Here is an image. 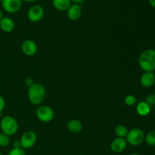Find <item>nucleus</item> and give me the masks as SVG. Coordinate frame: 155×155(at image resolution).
I'll return each instance as SVG.
<instances>
[{"instance_id":"3","label":"nucleus","mask_w":155,"mask_h":155,"mask_svg":"<svg viewBox=\"0 0 155 155\" xmlns=\"http://www.w3.org/2000/svg\"><path fill=\"white\" fill-rule=\"evenodd\" d=\"M18 123L15 118L12 116H5L0 120V129L2 133L7 136H12L16 134L18 131Z\"/></svg>"},{"instance_id":"5","label":"nucleus","mask_w":155,"mask_h":155,"mask_svg":"<svg viewBox=\"0 0 155 155\" xmlns=\"http://www.w3.org/2000/svg\"><path fill=\"white\" fill-rule=\"evenodd\" d=\"M36 117L42 123H49L54 117V110L51 107L47 105H41L36 109Z\"/></svg>"},{"instance_id":"12","label":"nucleus","mask_w":155,"mask_h":155,"mask_svg":"<svg viewBox=\"0 0 155 155\" xmlns=\"http://www.w3.org/2000/svg\"><path fill=\"white\" fill-rule=\"evenodd\" d=\"M15 21L9 17H2L0 21V29L5 33H12L15 30Z\"/></svg>"},{"instance_id":"17","label":"nucleus","mask_w":155,"mask_h":155,"mask_svg":"<svg viewBox=\"0 0 155 155\" xmlns=\"http://www.w3.org/2000/svg\"><path fill=\"white\" fill-rule=\"evenodd\" d=\"M128 129L124 125H118L115 127L114 133L118 138H124L126 139L127 134H128Z\"/></svg>"},{"instance_id":"33","label":"nucleus","mask_w":155,"mask_h":155,"mask_svg":"<svg viewBox=\"0 0 155 155\" xmlns=\"http://www.w3.org/2000/svg\"><path fill=\"white\" fill-rule=\"evenodd\" d=\"M154 76H155V73H154Z\"/></svg>"},{"instance_id":"18","label":"nucleus","mask_w":155,"mask_h":155,"mask_svg":"<svg viewBox=\"0 0 155 155\" xmlns=\"http://www.w3.org/2000/svg\"><path fill=\"white\" fill-rule=\"evenodd\" d=\"M145 142L149 146H155V130L150 131L145 135Z\"/></svg>"},{"instance_id":"23","label":"nucleus","mask_w":155,"mask_h":155,"mask_svg":"<svg viewBox=\"0 0 155 155\" xmlns=\"http://www.w3.org/2000/svg\"><path fill=\"white\" fill-rule=\"evenodd\" d=\"M24 83H25L26 86L29 88L31 86H33L35 83L34 80H33V79L32 78V77H27V78L25 79V80H24Z\"/></svg>"},{"instance_id":"11","label":"nucleus","mask_w":155,"mask_h":155,"mask_svg":"<svg viewBox=\"0 0 155 155\" xmlns=\"http://www.w3.org/2000/svg\"><path fill=\"white\" fill-rule=\"evenodd\" d=\"M82 15V8L80 5L73 4L71 5L67 10V16L71 21H77L80 19Z\"/></svg>"},{"instance_id":"20","label":"nucleus","mask_w":155,"mask_h":155,"mask_svg":"<svg viewBox=\"0 0 155 155\" xmlns=\"http://www.w3.org/2000/svg\"><path fill=\"white\" fill-rule=\"evenodd\" d=\"M124 102H125V104L127 106L131 107V106L135 105L136 104L137 99H136V98L133 95H128L127 96H126L125 99H124Z\"/></svg>"},{"instance_id":"31","label":"nucleus","mask_w":155,"mask_h":155,"mask_svg":"<svg viewBox=\"0 0 155 155\" xmlns=\"http://www.w3.org/2000/svg\"><path fill=\"white\" fill-rule=\"evenodd\" d=\"M0 155H4L3 154H2V153H0Z\"/></svg>"},{"instance_id":"1","label":"nucleus","mask_w":155,"mask_h":155,"mask_svg":"<svg viewBox=\"0 0 155 155\" xmlns=\"http://www.w3.org/2000/svg\"><path fill=\"white\" fill-rule=\"evenodd\" d=\"M139 65L145 72L155 71V50L148 48L145 50L139 58Z\"/></svg>"},{"instance_id":"4","label":"nucleus","mask_w":155,"mask_h":155,"mask_svg":"<svg viewBox=\"0 0 155 155\" xmlns=\"http://www.w3.org/2000/svg\"><path fill=\"white\" fill-rule=\"evenodd\" d=\"M145 134L141 129L134 128L128 132L126 140L127 143L133 146H139L145 142Z\"/></svg>"},{"instance_id":"24","label":"nucleus","mask_w":155,"mask_h":155,"mask_svg":"<svg viewBox=\"0 0 155 155\" xmlns=\"http://www.w3.org/2000/svg\"><path fill=\"white\" fill-rule=\"evenodd\" d=\"M5 107V100L3 98V96L0 95V114L4 110Z\"/></svg>"},{"instance_id":"15","label":"nucleus","mask_w":155,"mask_h":155,"mask_svg":"<svg viewBox=\"0 0 155 155\" xmlns=\"http://www.w3.org/2000/svg\"><path fill=\"white\" fill-rule=\"evenodd\" d=\"M136 112L141 117H146L151 112V106L148 105L145 101H139L136 106Z\"/></svg>"},{"instance_id":"7","label":"nucleus","mask_w":155,"mask_h":155,"mask_svg":"<svg viewBox=\"0 0 155 155\" xmlns=\"http://www.w3.org/2000/svg\"><path fill=\"white\" fill-rule=\"evenodd\" d=\"M45 15L44 8L39 5H35L30 7L27 12V18L31 22L36 23L41 21Z\"/></svg>"},{"instance_id":"32","label":"nucleus","mask_w":155,"mask_h":155,"mask_svg":"<svg viewBox=\"0 0 155 155\" xmlns=\"http://www.w3.org/2000/svg\"><path fill=\"white\" fill-rule=\"evenodd\" d=\"M154 96H155V91H154Z\"/></svg>"},{"instance_id":"2","label":"nucleus","mask_w":155,"mask_h":155,"mask_svg":"<svg viewBox=\"0 0 155 155\" xmlns=\"http://www.w3.org/2000/svg\"><path fill=\"white\" fill-rule=\"evenodd\" d=\"M28 99L30 103L34 105H39L44 101L46 95L45 89L40 83H35L33 86L28 88Z\"/></svg>"},{"instance_id":"28","label":"nucleus","mask_w":155,"mask_h":155,"mask_svg":"<svg viewBox=\"0 0 155 155\" xmlns=\"http://www.w3.org/2000/svg\"><path fill=\"white\" fill-rule=\"evenodd\" d=\"M22 2H34L36 0H21Z\"/></svg>"},{"instance_id":"22","label":"nucleus","mask_w":155,"mask_h":155,"mask_svg":"<svg viewBox=\"0 0 155 155\" xmlns=\"http://www.w3.org/2000/svg\"><path fill=\"white\" fill-rule=\"evenodd\" d=\"M145 102L149 106H153L155 104V96L154 94H150L145 98Z\"/></svg>"},{"instance_id":"8","label":"nucleus","mask_w":155,"mask_h":155,"mask_svg":"<svg viewBox=\"0 0 155 155\" xmlns=\"http://www.w3.org/2000/svg\"><path fill=\"white\" fill-rule=\"evenodd\" d=\"M2 7L8 13L14 14L19 12L22 7L21 0H1Z\"/></svg>"},{"instance_id":"16","label":"nucleus","mask_w":155,"mask_h":155,"mask_svg":"<svg viewBox=\"0 0 155 155\" xmlns=\"http://www.w3.org/2000/svg\"><path fill=\"white\" fill-rule=\"evenodd\" d=\"M53 7L58 11L60 12H64L68 9L71 6V0H52Z\"/></svg>"},{"instance_id":"26","label":"nucleus","mask_w":155,"mask_h":155,"mask_svg":"<svg viewBox=\"0 0 155 155\" xmlns=\"http://www.w3.org/2000/svg\"><path fill=\"white\" fill-rule=\"evenodd\" d=\"M71 2L74 3V4L80 5V4H81V3H83L84 1H86V0H71Z\"/></svg>"},{"instance_id":"30","label":"nucleus","mask_w":155,"mask_h":155,"mask_svg":"<svg viewBox=\"0 0 155 155\" xmlns=\"http://www.w3.org/2000/svg\"><path fill=\"white\" fill-rule=\"evenodd\" d=\"M130 155H141V154H138V153H133V154H130Z\"/></svg>"},{"instance_id":"14","label":"nucleus","mask_w":155,"mask_h":155,"mask_svg":"<svg viewBox=\"0 0 155 155\" xmlns=\"http://www.w3.org/2000/svg\"><path fill=\"white\" fill-rule=\"evenodd\" d=\"M67 128L70 132L73 133H78L82 131L83 128V123L77 119L71 120L67 124Z\"/></svg>"},{"instance_id":"25","label":"nucleus","mask_w":155,"mask_h":155,"mask_svg":"<svg viewBox=\"0 0 155 155\" xmlns=\"http://www.w3.org/2000/svg\"><path fill=\"white\" fill-rule=\"evenodd\" d=\"M13 148H21V142H20V140H15V142H13Z\"/></svg>"},{"instance_id":"13","label":"nucleus","mask_w":155,"mask_h":155,"mask_svg":"<svg viewBox=\"0 0 155 155\" xmlns=\"http://www.w3.org/2000/svg\"><path fill=\"white\" fill-rule=\"evenodd\" d=\"M141 86L145 88L151 87L155 84V76L153 72H145L140 77Z\"/></svg>"},{"instance_id":"27","label":"nucleus","mask_w":155,"mask_h":155,"mask_svg":"<svg viewBox=\"0 0 155 155\" xmlns=\"http://www.w3.org/2000/svg\"><path fill=\"white\" fill-rule=\"evenodd\" d=\"M148 2H149V4L153 8H155V0H148Z\"/></svg>"},{"instance_id":"19","label":"nucleus","mask_w":155,"mask_h":155,"mask_svg":"<svg viewBox=\"0 0 155 155\" xmlns=\"http://www.w3.org/2000/svg\"><path fill=\"white\" fill-rule=\"evenodd\" d=\"M10 144V138L3 133H0V147L5 148L8 146Z\"/></svg>"},{"instance_id":"21","label":"nucleus","mask_w":155,"mask_h":155,"mask_svg":"<svg viewBox=\"0 0 155 155\" xmlns=\"http://www.w3.org/2000/svg\"><path fill=\"white\" fill-rule=\"evenodd\" d=\"M8 155H26L25 151L22 148H12L10 150Z\"/></svg>"},{"instance_id":"9","label":"nucleus","mask_w":155,"mask_h":155,"mask_svg":"<svg viewBox=\"0 0 155 155\" xmlns=\"http://www.w3.org/2000/svg\"><path fill=\"white\" fill-rule=\"evenodd\" d=\"M37 45L32 39H26L21 44L23 53L27 56H33L37 52Z\"/></svg>"},{"instance_id":"29","label":"nucleus","mask_w":155,"mask_h":155,"mask_svg":"<svg viewBox=\"0 0 155 155\" xmlns=\"http://www.w3.org/2000/svg\"><path fill=\"white\" fill-rule=\"evenodd\" d=\"M2 10L0 9V21H1V19L2 18Z\"/></svg>"},{"instance_id":"10","label":"nucleus","mask_w":155,"mask_h":155,"mask_svg":"<svg viewBox=\"0 0 155 155\" xmlns=\"http://www.w3.org/2000/svg\"><path fill=\"white\" fill-rule=\"evenodd\" d=\"M127 145L128 143H127L126 139L117 137L110 143V149L113 152L116 153V154H120L127 148Z\"/></svg>"},{"instance_id":"6","label":"nucleus","mask_w":155,"mask_h":155,"mask_svg":"<svg viewBox=\"0 0 155 155\" xmlns=\"http://www.w3.org/2000/svg\"><path fill=\"white\" fill-rule=\"evenodd\" d=\"M37 141V136L33 131L29 130L25 132L21 136L20 142H21V148L23 149H30L33 148L36 143Z\"/></svg>"}]
</instances>
